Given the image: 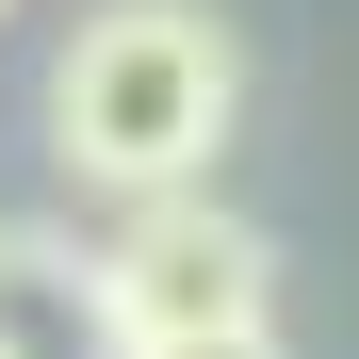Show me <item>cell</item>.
<instances>
[{
  "label": "cell",
  "instance_id": "obj_1",
  "mask_svg": "<svg viewBox=\"0 0 359 359\" xmlns=\"http://www.w3.org/2000/svg\"><path fill=\"white\" fill-rule=\"evenodd\" d=\"M229 131H245V33L212 0H98L49 66V163L114 212L212 196Z\"/></svg>",
  "mask_w": 359,
  "mask_h": 359
},
{
  "label": "cell",
  "instance_id": "obj_2",
  "mask_svg": "<svg viewBox=\"0 0 359 359\" xmlns=\"http://www.w3.org/2000/svg\"><path fill=\"white\" fill-rule=\"evenodd\" d=\"M98 327L114 343H196V327H278V245L229 196H147L98 229Z\"/></svg>",
  "mask_w": 359,
  "mask_h": 359
},
{
  "label": "cell",
  "instance_id": "obj_3",
  "mask_svg": "<svg viewBox=\"0 0 359 359\" xmlns=\"http://www.w3.org/2000/svg\"><path fill=\"white\" fill-rule=\"evenodd\" d=\"M0 359H114L98 262L66 245V229H0Z\"/></svg>",
  "mask_w": 359,
  "mask_h": 359
},
{
  "label": "cell",
  "instance_id": "obj_4",
  "mask_svg": "<svg viewBox=\"0 0 359 359\" xmlns=\"http://www.w3.org/2000/svg\"><path fill=\"white\" fill-rule=\"evenodd\" d=\"M114 359H294L278 327H196V343H114Z\"/></svg>",
  "mask_w": 359,
  "mask_h": 359
},
{
  "label": "cell",
  "instance_id": "obj_5",
  "mask_svg": "<svg viewBox=\"0 0 359 359\" xmlns=\"http://www.w3.org/2000/svg\"><path fill=\"white\" fill-rule=\"evenodd\" d=\"M0 17H17V0H0Z\"/></svg>",
  "mask_w": 359,
  "mask_h": 359
}]
</instances>
